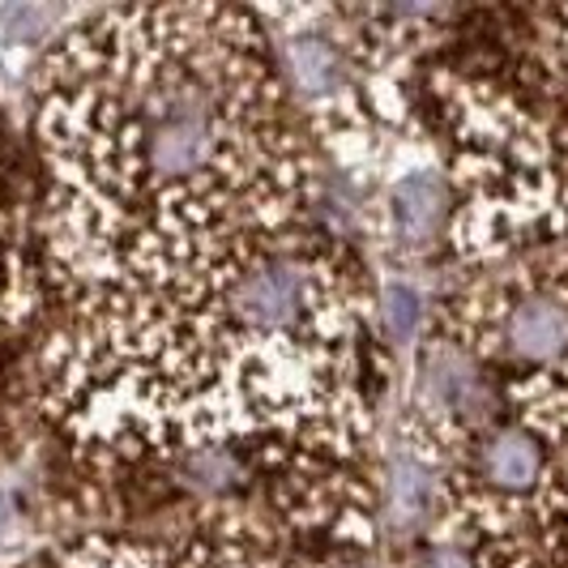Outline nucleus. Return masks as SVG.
Listing matches in <instances>:
<instances>
[{
	"mask_svg": "<svg viewBox=\"0 0 568 568\" xmlns=\"http://www.w3.org/2000/svg\"><path fill=\"white\" fill-rule=\"evenodd\" d=\"M402 359L376 274L325 214L145 291L60 304L27 394L85 479L235 462L291 542L381 547V415Z\"/></svg>",
	"mask_w": 568,
	"mask_h": 568,
	"instance_id": "obj_1",
	"label": "nucleus"
},
{
	"mask_svg": "<svg viewBox=\"0 0 568 568\" xmlns=\"http://www.w3.org/2000/svg\"><path fill=\"white\" fill-rule=\"evenodd\" d=\"M39 240L60 304L253 253L325 210V159L265 18L85 9L27 73Z\"/></svg>",
	"mask_w": 568,
	"mask_h": 568,
	"instance_id": "obj_2",
	"label": "nucleus"
},
{
	"mask_svg": "<svg viewBox=\"0 0 568 568\" xmlns=\"http://www.w3.org/2000/svg\"><path fill=\"white\" fill-rule=\"evenodd\" d=\"M415 112L454 193L457 270L568 244V4L445 9Z\"/></svg>",
	"mask_w": 568,
	"mask_h": 568,
	"instance_id": "obj_3",
	"label": "nucleus"
},
{
	"mask_svg": "<svg viewBox=\"0 0 568 568\" xmlns=\"http://www.w3.org/2000/svg\"><path fill=\"white\" fill-rule=\"evenodd\" d=\"M427 329L496 376L568 385V244L470 270L436 300Z\"/></svg>",
	"mask_w": 568,
	"mask_h": 568,
	"instance_id": "obj_4",
	"label": "nucleus"
},
{
	"mask_svg": "<svg viewBox=\"0 0 568 568\" xmlns=\"http://www.w3.org/2000/svg\"><path fill=\"white\" fill-rule=\"evenodd\" d=\"M9 568H180L175 565V547L171 542H145L129 535H108L94 530L82 539L64 542L48 556H34Z\"/></svg>",
	"mask_w": 568,
	"mask_h": 568,
	"instance_id": "obj_5",
	"label": "nucleus"
},
{
	"mask_svg": "<svg viewBox=\"0 0 568 568\" xmlns=\"http://www.w3.org/2000/svg\"><path fill=\"white\" fill-rule=\"evenodd\" d=\"M30 197H39V189H34V180L22 175V163H18V154L9 145V133L0 124V205H13V201H30Z\"/></svg>",
	"mask_w": 568,
	"mask_h": 568,
	"instance_id": "obj_6",
	"label": "nucleus"
}]
</instances>
